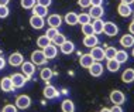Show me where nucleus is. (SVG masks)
<instances>
[{"instance_id":"cd10ccee","label":"nucleus","mask_w":134,"mask_h":112,"mask_svg":"<svg viewBox=\"0 0 134 112\" xmlns=\"http://www.w3.org/2000/svg\"><path fill=\"white\" fill-rule=\"evenodd\" d=\"M106 68H107L109 71H110V73H117L119 68H120V64H119L114 58H111V60H107Z\"/></svg>"},{"instance_id":"c85d7f7f","label":"nucleus","mask_w":134,"mask_h":112,"mask_svg":"<svg viewBox=\"0 0 134 112\" xmlns=\"http://www.w3.org/2000/svg\"><path fill=\"white\" fill-rule=\"evenodd\" d=\"M48 44H51V40H49L48 37H47V35L44 34V35H40V37L37 38V45L40 47V48H45L47 45Z\"/></svg>"},{"instance_id":"ea45409f","label":"nucleus","mask_w":134,"mask_h":112,"mask_svg":"<svg viewBox=\"0 0 134 112\" xmlns=\"http://www.w3.org/2000/svg\"><path fill=\"white\" fill-rule=\"evenodd\" d=\"M110 112H123V108L121 105H113L110 108Z\"/></svg>"},{"instance_id":"9b49d317","label":"nucleus","mask_w":134,"mask_h":112,"mask_svg":"<svg viewBox=\"0 0 134 112\" xmlns=\"http://www.w3.org/2000/svg\"><path fill=\"white\" fill-rule=\"evenodd\" d=\"M103 14H104L103 6H90V12H89L90 19H93V20H96V19H102Z\"/></svg>"},{"instance_id":"6e6552de","label":"nucleus","mask_w":134,"mask_h":112,"mask_svg":"<svg viewBox=\"0 0 134 112\" xmlns=\"http://www.w3.org/2000/svg\"><path fill=\"white\" fill-rule=\"evenodd\" d=\"M30 26L35 30H41L42 27L45 26V21H44V17H40V16H32L30 17Z\"/></svg>"},{"instance_id":"dca6fc26","label":"nucleus","mask_w":134,"mask_h":112,"mask_svg":"<svg viewBox=\"0 0 134 112\" xmlns=\"http://www.w3.org/2000/svg\"><path fill=\"white\" fill-rule=\"evenodd\" d=\"M0 88H2V91H4V92H10V91H13L14 86H13L12 78H10V77H4V78H2V81H0Z\"/></svg>"},{"instance_id":"39448f33","label":"nucleus","mask_w":134,"mask_h":112,"mask_svg":"<svg viewBox=\"0 0 134 112\" xmlns=\"http://www.w3.org/2000/svg\"><path fill=\"white\" fill-rule=\"evenodd\" d=\"M21 71H23V74L26 75L27 78H30L34 75L35 73V65L31 63V61H23V64H21Z\"/></svg>"},{"instance_id":"bb28decb","label":"nucleus","mask_w":134,"mask_h":112,"mask_svg":"<svg viewBox=\"0 0 134 112\" xmlns=\"http://www.w3.org/2000/svg\"><path fill=\"white\" fill-rule=\"evenodd\" d=\"M52 75H54L52 70H51V68H48V67L42 68V70H41V73H40V77H41V79H44L45 82H48L49 79L52 78Z\"/></svg>"},{"instance_id":"79ce46f5","label":"nucleus","mask_w":134,"mask_h":112,"mask_svg":"<svg viewBox=\"0 0 134 112\" xmlns=\"http://www.w3.org/2000/svg\"><path fill=\"white\" fill-rule=\"evenodd\" d=\"M129 31H130V34H134V21H131V23H130Z\"/></svg>"},{"instance_id":"aec40b11","label":"nucleus","mask_w":134,"mask_h":112,"mask_svg":"<svg viewBox=\"0 0 134 112\" xmlns=\"http://www.w3.org/2000/svg\"><path fill=\"white\" fill-rule=\"evenodd\" d=\"M121 81L124 82V84H130V82L134 81V70L133 68H127V70L121 74Z\"/></svg>"},{"instance_id":"2eb2a0df","label":"nucleus","mask_w":134,"mask_h":112,"mask_svg":"<svg viewBox=\"0 0 134 112\" xmlns=\"http://www.w3.org/2000/svg\"><path fill=\"white\" fill-rule=\"evenodd\" d=\"M97 44H99V38H97L96 34L85 35V38H83V45L89 47V48H92V47H95Z\"/></svg>"},{"instance_id":"72a5a7b5","label":"nucleus","mask_w":134,"mask_h":112,"mask_svg":"<svg viewBox=\"0 0 134 112\" xmlns=\"http://www.w3.org/2000/svg\"><path fill=\"white\" fill-rule=\"evenodd\" d=\"M35 2L37 0H21V7H24V9H32L35 6Z\"/></svg>"},{"instance_id":"de8ad7c7","label":"nucleus","mask_w":134,"mask_h":112,"mask_svg":"<svg viewBox=\"0 0 134 112\" xmlns=\"http://www.w3.org/2000/svg\"><path fill=\"white\" fill-rule=\"evenodd\" d=\"M133 21H134V12H133Z\"/></svg>"},{"instance_id":"c9c22d12","label":"nucleus","mask_w":134,"mask_h":112,"mask_svg":"<svg viewBox=\"0 0 134 112\" xmlns=\"http://www.w3.org/2000/svg\"><path fill=\"white\" fill-rule=\"evenodd\" d=\"M10 10L7 6H0V19H6L7 16H9Z\"/></svg>"},{"instance_id":"a878e982","label":"nucleus","mask_w":134,"mask_h":112,"mask_svg":"<svg viewBox=\"0 0 134 112\" xmlns=\"http://www.w3.org/2000/svg\"><path fill=\"white\" fill-rule=\"evenodd\" d=\"M61 109L62 112H75V104L71 99H65L61 105Z\"/></svg>"},{"instance_id":"e433bc0d","label":"nucleus","mask_w":134,"mask_h":112,"mask_svg":"<svg viewBox=\"0 0 134 112\" xmlns=\"http://www.w3.org/2000/svg\"><path fill=\"white\" fill-rule=\"evenodd\" d=\"M2 112H17V106L9 104V105H4V108H3Z\"/></svg>"},{"instance_id":"a18cd8bd","label":"nucleus","mask_w":134,"mask_h":112,"mask_svg":"<svg viewBox=\"0 0 134 112\" xmlns=\"http://www.w3.org/2000/svg\"><path fill=\"white\" fill-rule=\"evenodd\" d=\"M10 3V0H0V6H7Z\"/></svg>"},{"instance_id":"4c0bfd02","label":"nucleus","mask_w":134,"mask_h":112,"mask_svg":"<svg viewBox=\"0 0 134 112\" xmlns=\"http://www.w3.org/2000/svg\"><path fill=\"white\" fill-rule=\"evenodd\" d=\"M51 3H52V0H37V4L44 6V7H49Z\"/></svg>"},{"instance_id":"0eeeda50","label":"nucleus","mask_w":134,"mask_h":112,"mask_svg":"<svg viewBox=\"0 0 134 112\" xmlns=\"http://www.w3.org/2000/svg\"><path fill=\"white\" fill-rule=\"evenodd\" d=\"M90 55H92V58L93 61H102L104 58V50L102 48V47H99V45H95V47H92V50H90Z\"/></svg>"},{"instance_id":"1a4fd4ad","label":"nucleus","mask_w":134,"mask_h":112,"mask_svg":"<svg viewBox=\"0 0 134 112\" xmlns=\"http://www.w3.org/2000/svg\"><path fill=\"white\" fill-rule=\"evenodd\" d=\"M23 61H24V57H23L21 53H13V54H10V57H9V64L13 65V67L21 65Z\"/></svg>"},{"instance_id":"9d476101","label":"nucleus","mask_w":134,"mask_h":112,"mask_svg":"<svg viewBox=\"0 0 134 112\" xmlns=\"http://www.w3.org/2000/svg\"><path fill=\"white\" fill-rule=\"evenodd\" d=\"M88 70H89V74L92 75V77H100V75L103 74V65L99 63V61H95Z\"/></svg>"},{"instance_id":"c756f323","label":"nucleus","mask_w":134,"mask_h":112,"mask_svg":"<svg viewBox=\"0 0 134 112\" xmlns=\"http://www.w3.org/2000/svg\"><path fill=\"white\" fill-rule=\"evenodd\" d=\"M65 41H66V38H65V35H64V34H61V33H58L55 37L51 40V43H52L54 45H62Z\"/></svg>"},{"instance_id":"a19ab883","label":"nucleus","mask_w":134,"mask_h":112,"mask_svg":"<svg viewBox=\"0 0 134 112\" xmlns=\"http://www.w3.org/2000/svg\"><path fill=\"white\" fill-rule=\"evenodd\" d=\"M103 0H90V6H102Z\"/></svg>"},{"instance_id":"7c9ffc66","label":"nucleus","mask_w":134,"mask_h":112,"mask_svg":"<svg viewBox=\"0 0 134 112\" xmlns=\"http://www.w3.org/2000/svg\"><path fill=\"white\" fill-rule=\"evenodd\" d=\"M116 53H117V50H116L114 47H107V48H104V58H106V60L114 58Z\"/></svg>"},{"instance_id":"f3484780","label":"nucleus","mask_w":134,"mask_h":112,"mask_svg":"<svg viewBox=\"0 0 134 112\" xmlns=\"http://www.w3.org/2000/svg\"><path fill=\"white\" fill-rule=\"evenodd\" d=\"M117 12H119V14H120L121 17H130V16L133 14L131 6H129V4H123V3H120V4H119Z\"/></svg>"},{"instance_id":"ddd939ff","label":"nucleus","mask_w":134,"mask_h":112,"mask_svg":"<svg viewBox=\"0 0 134 112\" xmlns=\"http://www.w3.org/2000/svg\"><path fill=\"white\" fill-rule=\"evenodd\" d=\"M42 94H44V96L47 99H54V98H57V96L59 95V92L57 91V88L52 86V85H47L44 88V91H42Z\"/></svg>"},{"instance_id":"473e14b6","label":"nucleus","mask_w":134,"mask_h":112,"mask_svg":"<svg viewBox=\"0 0 134 112\" xmlns=\"http://www.w3.org/2000/svg\"><path fill=\"white\" fill-rule=\"evenodd\" d=\"M82 33L85 34V35L95 34V31H93V27H92V23H86V24H82Z\"/></svg>"},{"instance_id":"f704fd0d","label":"nucleus","mask_w":134,"mask_h":112,"mask_svg":"<svg viewBox=\"0 0 134 112\" xmlns=\"http://www.w3.org/2000/svg\"><path fill=\"white\" fill-rule=\"evenodd\" d=\"M58 33H59V31H58V28H55V27H49L48 30H47L45 35H47V37H48L49 40H52V38L58 34Z\"/></svg>"},{"instance_id":"c03bdc74","label":"nucleus","mask_w":134,"mask_h":112,"mask_svg":"<svg viewBox=\"0 0 134 112\" xmlns=\"http://www.w3.org/2000/svg\"><path fill=\"white\" fill-rule=\"evenodd\" d=\"M121 3H123V4H129V6H131L133 3H134V0H121Z\"/></svg>"},{"instance_id":"37998d69","label":"nucleus","mask_w":134,"mask_h":112,"mask_svg":"<svg viewBox=\"0 0 134 112\" xmlns=\"http://www.w3.org/2000/svg\"><path fill=\"white\" fill-rule=\"evenodd\" d=\"M4 65H6L4 58H3V57H0V70H3V68H4Z\"/></svg>"},{"instance_id":"49530a36","label":"nucleus","mask_w":134,"mask_h":112,"mask_svg":"<svg viewBox=\"0 0 134 112\" xmlns=\"http://www.w3.org/2000/svg\"><path fill=\"white\" fill-rule=\"evenodd\" d=\"M100 112H110V108H103Z\"/></svg>"},{"instance_id":"09e8293b","label":"nucleus","mask_w":134,"mask_h":112,"mask_svg":"<svg viewBox=\"0 0 134 112\" xmlns=\"http://www.w3.org/2000/svg\"><path fill=\"white\" fill-rule=\"evenodd\" d=\"M133 57H134V48H133Z\"/></svg>"},{"instance_id":"f03ea898","label":"nucleus","mask_w":134,"mask_h":112,"mask_svg":"<svg viewBox=\"0 0 134 112\" xmlns=\"http://www.w3.org/2000/svg\"><path fill=\"white\" fill-rule=\"evenodd\" d=\"M110 101L113 102V105H123L126 101V95L123 94L121 91H119V89H114V91L110 92Z\"/></svg>"},{"instance_id":"f8f14e48","label":"nucleus","mask_w":134,"mask_h":112,"mask_svg":"<svg viewBox=\"0 0 134 112\" xmlns=\"http://www.w3.org/2000/svg\"><path fill=\"white\" fill-rule=\"evenodd\" d=\"M42 51H44V55L47 57V60H51V58H55L57 57L58 50H57V45H54L51 43V44H48L45 48H42Z\"/></svg>"},{"instance_id":"393cba45","label":"nucleus","mask_w":134,"mask_h":112,"mask_svg":"<svg viewBox=\"0 0 134 112\" xmlns=\"http://www.w3.org/2000/svg\"><path fill=\"white\" fill-rule=\"evenodd\" d=\"M59 47H61V51H62L64 54H72V53L75 51L74 43H72V41H68V40L64 43L62 45H59Z\"/></svg>"},{"instance_id":"58836bf2","label":"nucleus","mask_w":134,"mask_h":112,"mask_svg":"<svg viewBox=\"0 0 134 112\" xmlns=\"http://www.w3.org/2000/svg\"><path fill=\"white\" fill-rule=\"evenodd\" d=\"M78 4L86 9V7H90V0H78Z\"/></svg>"},{"instance_id":"4be33fe9","label":"nucleus","mask_w":134,"mask_h":112,"mask_svg":"<svg viewBox=\"0 0 134 112\" xmlns=\"http://www.w3.org/2000/svg\"><path fill=\"white\" fill-rule=\"evenodd\" d=\"M65 23H68L69 26H76L78 24V14L74 13V12H69L65 14Z\"/></svg>"},{"instance_id":"412c9836","label":"nucleus","mask_w":134,"mask_h":112,"mask_svg":"<svg viewBox=\"0 0 134 112\" xmlns=\"http://www.w3.org/2000/svg\"><path fill=\"white\" fill-rule=\"evenodd\" d=\"M31 10H32V14H34V16H40V17H45L47 13H48V7L40 6V4H35Z\"/></svg>"},{"instance_id":"4468645a","label":"nucleus","mask_w":134,"mask_h":112,"mask_svg":"<svg viewBox=\"0 0 134 112\" xmlns=\"http://www.w3.org/2000/svg\"><path fill=\"white\" fill-rule=\"evenodd\" d=\"M47 23L49 24V27L58 28L62 24V17H61L59 14H51V16H48V19H47Z\"/></svg>"},{"instance_id":"20e7f679","label":"nucleus","mask_w":134,"mask_h":112,"mask_svg":"<svg viewBox=\"0 0 134 112\" xmlns=\"http://www.w3.org/2000/svg\"><path fill=\"white\" fill-rule=\"evenodd\" d=\"M103 33L106 35H109V37H114L119 33V27L116 26L113 21H106L103 26Z\"/></svg>"},{"instance_id":"423d86ee","label":"nucleus","mask_w":134,"mask_h":112,"mask_svg":"<svg viewBox=\"0 0 134 112\" xmlns=\"http://www.w3.org/2000/svg\"><path fill=\"white\" fill-rule=\"evenodd\" d=\"M31 105V98L28 95H20L16 99V106L19 109H27Z\"/></svg>"},{"instance_id":"5701e85b","label":"nucleus","mask_w":134,"mask_h":112,"mask_svg":"<svg viewBox=\"0 0 134 112\" xmlns=\"http://www.w3.org/2000/svg\"><path fill=\"white\" fill-rule=\"evenodd\" d=\"M129 58V54L126 50H117V53H116V55H114V60L117 61L119 64H123V63H126Z\"/></svg>"},{"instance_id":"7ed1b4c3","label":"nucleus","mask_w":134,"mask_h":112,"mask_svg":"<svg viewBox=\"0 0 134 112\" xmlns=\"http://www.w3.org/2000/svg\"><path fill=\"white\" fill-rule=\"evenodd\" d=\"M10 78H12V82H13L14 88H21V86H24V85H26V82H27V79H28L24 74H20V73L13 74Z\"/></svg>"},{"instance_id":"f257e3e1","label":"nucleus","mask_w":134,"mask_h":112,"mask_svg":"<svg viewBox=\"0 0 134 112\" xmlns=\"http://www.w3.org/2000/svg\"><path fill=\"white\" fill-rule=\"evenodd\" d=\"M31 63L34 65H44L47 63V57L44 55V51L42 50H35V51L31 53Z\"/></svg>"},{"instance_id":"8fccbe9b","label":"nucleus","mask_w":134,"mask_h":112,"mask_svg":"<svg viewBox=\"0 0 134 112\" xmlns=\"http://www.w3.org/2000/svg\"><path fill=\"white\" fill-rule=\"evenodd\" d=\"M133 4H134V3H133Z\"/></svg>"},{"instance_id":"b1692460","label":"nucleus","mask_w":134,"mask_h":112,"mask_svg":"<svg viewBox=\"0 0 134 112\" xmlns=\"http://www.w3.org/2000/svg\"><path fill=\"white\" fill-rule=\"evenodd\" d=\"M103 26H104V21L102 19H96L95 21L92 23V27H93V31L95 34H102L103 33Z\"/></svg>"},{"instance_id":"6ab92c4d","label":"nucleus","mask_w":134,"mask_h":112,"mask_svg":"<svg viewBox=\"0 0 134 112\" xmlns=\"http://www.w3.org/2000/svg\"><path fill=\"white\" fill-rule=\"evenodd\" d=\"M79 63H81V65H82L83 68H89L93 63H95V61H93L92 55L88 53V54H82L81 58H79Z\"/></svg>"},{"instance_id":"2f4dec72","label":"nucleus","mask_w":134,"mask_h":112,"mask_svg":"<svg viewBox=\"0 0 134 112\" xmlns=\"http://www.w3.org/2000/svg\"><path fill=\"white\" fill-rule=\"evenodd\" d=\"M90 16H89V13H81V14H78V23H81V24H86V23H90Z\"/></svg>"},{"instance_id":"a211bd4d","label":"nucleus","mask_w":134,"mask_h":112,"mask_svg":"<svg viewBox=\"0 0 134 112\" xmlns=\"http://www.w3.org/2000/svg\"><path fill=\"white\" fill-rule=\"evenodd\" d=\"M120 45L124 47V48H129V47L134 45V35L133 34H124L120 38Z\"/></svg>"}]
</instances>
